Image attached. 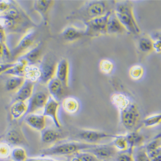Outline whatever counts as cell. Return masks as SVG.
<instances>
[{
    "label": "cell",
    "mask_w": 161,
    "mask_h": 161,
    "mask_svg": "<svg viewBox=\"0 0 161 161\" xmlns=\"http://www.w3.org/2000/svg\"><path fill=\"white\" fill-rule=\"evenodd\" d=\"M160 144V134H158V137H156L155 139H153V141L146 146L144 149L150 158L161 155Z\"/></svg>",
    "instance_id": "cell-23"
},
{
    "label": "cell",
    "mask_w": 161,
    "mask_h": 161,
    "mask_svg": "<svg viewBox=\"0 0 161 161\" xmlns=\"http://www.w3.org/2000/svg\"><path fill=\"white\" fill-rule=\"evenodd\" d=\"M108 7L105 1L86 2L69 17L70 19H77L83 23L104 16L108 12Z\"/></svg>",
    "instance_id": "cell-1"
},
{
    "label": "cell",
    "mask_w": 161,
    "mask_h": 161,
    "mask_svg": "<svg viewBox=\"0 0 161 161\" xmlns=\"http://www.w3.org/2000/svg\"><path fill=\"white\" fill-rule=\"evenodd\" d=\"M37 37V32L32 29L26 32L20 39L18 45L10 51V59L14 60L30 48L34 43Z\"/></svg>",
    "instance_id": "cell-7"
},
{
    "label": "cell",
    "mask_w": 161,
    "mask_h": 161,
    "mask_svg": "<svg viewBox=\"0 0 161 161\" xmlns=\"http://www.w3.org/2000/svg\"><path fill=\"white\" fill-rule=\"evenodd\" d=\"M48 91L53 99L59 103L64 96V87L59 80L56 77L52 78L47 83Z\"/></svg>",
    "instance_id": "cell-15"
},
{
    "label": "cell",
    "mask_w": 161,
    "mask_h": 161,
    "mask_svg": "<svg viewBox=\"0 0 161 161\" xmlns=\"http://www.w3.org/2000/svg\"><path fill=\"white\" fill-rule=\"evenodd\" d=\"M111 11H108L104 16L96 18L84 23L85 25V36L88 37H97L106 34L107 19Z\"/></svg>",
    "instance_id": "cell-5"
},
{
    "label": "cell",
    "mask_w": 161,
    "mask_h": 161,
    "mask_svg": "<svg viewBox=\"0 0 161 161\" xmlns=\"http://www.w3.org/2000/svg\"><path fill=\"white\" fill-rule=\"evenodd\" d=\"M97 144H90L82 142H66L54 144L40 152L42 157L46 156H63L75 154L79 151H85L95 147Z\"/></svg>",
    "instance_id": "cell-3"
},
{
    "label": "cell",
    "mask_w": 161,
    "mask_h": 161,
    "mask_svg": "<svg viewBox=\"0 0 161 161\" xmlns=\"http://www.w3.org/2000/svg\"><path fill=\"white\" fill-rule=\"evenodd\" d=\"M26 110H27V104L25 102L16 101L14 102L10 107V115L12 119L14 120H18L20 118L24 117Z\"/></svg>",
    "instance_id": "cell-22"
},
{
    "label": "cell",
    "mask_w": 161,
    "mask_h": 161,
    "mask_svg": "<svg viewBox=\"0 0 161 161\" xmlns=\"http://www.w3.org/2000/svg\"><path fill=\"white\" fill-rule=\"evenodd\" d=\"M114 68V64L110 60L103 59L99 63V69L104 74H110Z\"/></svg>",
    "instance_id": "cell-35"
},
{
    "label": "cell",
    "mask_w": 161,
    "mask_h": 161,
    "mask_svg": "<svg viewBox=\"0 0 161 161\" xmlns=\"http://www.w3.org/2000/svg\"><path fill=\"white\" fill-rule=\"evenodd\" d=\"M48 97V93L43 90H38L33 92L32 96L28 100L27 110L25 117L31 114H34L36 112L44 108Z\"/></svg>",
    "instance_id": "cell-9"
},
{
    "label": "cell",
    "mask_w": 161,
    "mask_h": 161,
    "mask_svg": "<svg viewBox=\"0 0 161 161\" xmlns=\"http://www.w3.org/2000/svg\"><path fill=\"white\" fill-rule=\"evenodd\" d=\"M114 139L112 144L116 150L121 152L128 150V144L125 136H116Z\"/></svg>",
    "instance_id": "cell-30"
},
{
    "label": "cell",
    "mask_w": 161,
    "mask_h": 161,
    "mask_svg": "<svg viewBox=\"0 0 161 161\" xmlns=\"http://www.w3.org/2000/svg\"><path fill=\"white\" fill-rule=\"evenodd\" d=\"M12 1H0V14L5 12L11 6Z\"/></svg>",
    "instance_id": "cell-42"
},
{
    "label": "cell",
    "mask_w": 161,
    "mask_h": 161,
    "mask_svg": "<svg viewBox=\"0 0 161 161\" xmlns=\"http://www.w3.org/2000/svg\"><path fill=\"white\" fill-rule=\"evenodd\" d=\"M77 137L83 141V142L96 144V143L108 138H114L116 136L108 133L104 131L92 130H83L77 133Z\"/></svg>",
    "instance_id": "cell-8"
},
{
    "label": "cell",
    "mask_w": 161,
    "mask_h": 161,
    "mask_svg": "<svg viewBox=\"0 0 161 161\" xmlns=\"http://www.w3.org/2000/svg\"><path fill=\"white\" fill-rule=\"evenodd\" d=\"M10 157L13 161H26L28 159L25 150L21 147H16L12 149Z\"/></svg>",
    "instance_id": "cell-31"
},
{
    "label": "cell",
    "mask_w": 161,
    "mask_h": 161,
    "mask_svg": "<svg viewBox=\"0 0 161 161\" xmlns=\"http://www.w3.org/2000/svg\"><path fill=\"white\" fill-rule=\"evenodd\" d=\"M24 119L27 125L37 131H42L46 128V117L43 115L31 114Z\"/></svg>",
    "instance_id": "cell-16"
},
{
    "label": "cell",
    "mask_w": 161,
    "mask_h": 161,
    "mask_svg": "<svg viewBox=\"0 0 161 161\" xmlns=\"http://www.w3.org/2000/svg\"><path fill=\"white\" fill-rule=\"evenodd\" d=\"M144 70L143 67L141 65H134L130 70L129 74L130 77L133 80H139L143 76Z\"/></svg>",
    "instance_id": "cell-34"
},
{
    "label": "cell",
    "mask_w": 161,
    "mask_h": 161,
    "mask_svg": "<svg viewBox=\"0 0 161 161\" xmlns=\"http://www.w3.org/2000/svg\"><path fill=\"white\" fill-rule=\"evenodd\" d=\"M10 59V50L6 43L0 40V59L6 60Z\"/></svg>",
    "instance_id": "cell-38"
},
{
    "label": "cell",
    "mask_w": 161,
    "mask_h": 161,
    "mask_svg": "<svg viewBox=\"0 0 161 161\" xmlns=\"http://www.w3.org/2000/svg\"><path fill=\"white\" fill-rule=\"evenodd\" d=\"M55 75L65 88L69 87V63L68 60L62 59L59 61L56 66Z\"/></svg>",
    "instance_id": "cell-13"
},
{
    "label": "cell",
    "mask_w": 161,
    "mask_h": 161,
    "mask_svg": "<svg viewBox=\"0 0 161 161\" xmlns=\"http://www.w3.org/2000/svg\"><path fill=\"white\" fill-rule=\"evenodd\" d=\"M59 107V103L57 102L56 100L53 99L51 96H49L48 100L45 105L43 115L46 117H50L53 123H54L56 127L58 129L61 128V125L59 122L58 118V111Z\"/></svg>",
    "instance_id": "cell-12"
},
{
    "label": "cell",
    "mask_w": 161,
    "mask_h": 161,
    "mask_svg": "<svg viewBox=\"0 0 161 161\" xmlns=\"http://www.w3.org/2000/svg\"><path fill=\"white\" fill-rule=\"evenodd\" d=\"M63 109L67 113L74 114L79 110V103L78 101L72 97H66L63 101Z\"/></svg>",
    "instance_id": "cell-26"
},
{
    "label": "cell",
    "mask_w": 161,
    "mask_h": 161,
    "mask_svg": "<svg viewBox=\"0 0 161 161\" xmlns=\"http://www.w3.org/2000/svg\"><path fill=\"white\" fill-rule=\"evenodd\" d=\"M16 62H7L0 63V74H4L6 71L14 66Z\"/></svg>",
    "instance_id": "cell-41"
},
{
    "label": "cell",
    "mask_w": 161,
    "mask_h": 161,
    "mask_svg": "<svg viewBox=\"0 0 161 161\" xmlns=\"http://www.w3.org/2000/svg\"><path fill=\"white\" fill-rule=\"evenodd\" d=\"M3 135L0 136V143H1L3 141Z\"/></svg>",
    "instance_id": "cell-47"
},
{
    "label": "cell",
    "mask_w": 161,
    "mask_h": 161,
    "mask_svg": "<svg viewBox=\"0 0 161 161\" xmlns=\"http://www.w3.org/2000/svg\"><path fill=\"white\" fill-rule=\"evenodd\" d=\"M150 161H161V155L150 158Z\"/></svg>",
    "instance_id": "cell-45"
},
{
    "label": "cell",
    "mask_w": 161,
    "mask_h": 161,
    "mask_svg": "<svg viewBox=\"0 0 161 161\" xmlns=\"http://www.w3.org/2000/svg\"><path fill=\"white\" fill-rule=\"evenodd\" d=\"M126 30L123 26L120 23L115 13L111 11L110 14L107 19L106 23V34H122Z\"/></svg>",
    "instance_id": "cell-18"
},
{
    "label": "cell",
    "mask_w": 161,
    "mask_h": 161,
    "mask_svg": "<svg viewBox=\"0 0 161 161\" xmlns=\"http://www.w3.org/2000/svg\"><path fill=\"white\" fill-rule=\"evenodd\" d=\"M85 36V31L72 26L66 27L61 33L63 38L68 42H74Z\"/></svg>",
    "instance_id": "cell-21"
},
{
    "label": "cell",
    "mask_w": 161,
    "mask_h": 161,
    "mask_svg": "<svg viewBox=\"0 0 161 161\" xmlns=\"http://www.w3.org/2000/svg\"><path fill=\"white\" fill-rule=\"evenodd\" d=\"M41 132L42 141L47 144L54 143L63 137V134L61 132L55 129L45 128Z\"/></svg>",
    "instance_id": "cell-20"
},
{
    "label": "cell",
    "mask_w": 161,
    "mask_h": 161,
    "mask_svg": "<svg viewBox=\"0 0 161 161\" xmlns=\"http://www.w3.org/2000/svg\"><path fill=\"white\" fill-rule=\"evenodd\" d=\"M140 117V112L137 105L131 102L126 108L120 111V122L128 130H132L136 127Z\"/></svg>",
    "instance_id": "cell-6"
},
{
    "label": "cell",
    "mask_w": 161,
    "mask_h": 161,
    "mask_svg": "<svg viewBox=\"0 0 161 161\" xmlns=\"http://www.w3.org/2000/svg\"><path fill=\"white\" fill-rule=\"evenodd\" d=\"M25 78L23 77L12 76L6 81L5 88L8 91L18 90L23 84Z\"/></svg>",
    "instance_id": "cell-28"
},
{
    "label": "cell",
    "mask_w": 161,
    "mask_h": 161,
    "mask_svg": "<svg viewBox=\"0 0 161 161\" xmlns=\"http://www.w3.org/2000/svg\"><path fill=\"white\" fill-rule=\"evenodd\" d=\"M70 161H80V159L75 155L74 157H73V158L71 159Z\"/></svg>",
    "instance_id": "cell-46"
},
{
    "label": "cell",
    "mask_w": 161,
    "mask_h": 161,
    "mask_svg": "<svg viewBox=\"0 0 161 161\" xmlns=\"http://www.w3.org/2000/svg\"><path fill=\"white\" fill-rule=\"evenodd\" d=\"M57 59L56 56L52 53H48L43 56L39 69L40 72V77L39 81L42 84H47L55 75Z\"/></svg>",
    "instance_id": "cell-4"
},
{
    "label": "cell",
    "mask_w": 161,
    "mask_h": 161,
    "mask_svg": "<svg viewBox=\"0 0 161 161\" xmlns=\"http://www.w3.org/2000/svg\"><path fill=\"white\" fill-rule=\"evenodd\" d=\"M27 65V63L24 59L19 58H18V61H16L14 66L12 67L11 69H10L7 71H6L4 74L10 75L12 76H18L24 77L25 68Z\"/></svg>",
    "instance_id": "cell-24"
},
{
    "label": "cell",
    "mask_w": 161,
    "mask_h": 161,
    "mask_svg": "<svg viewBox=\"0 0 161 161\" xmlns=\"http://www.w3.org/2000/svg\"><path fill=\"white\" fill-rule=\"evenodd\" d=\"M43 50V43H39L35 47L32 48L29 52H26L24 55L19 58L24 59L28 65H34L36 63L42 56Z\"/></svg>",
    "instance_id": "cell-19"
},
{
    "label": "cell",
    "mask_w": 161,
    "mask_h": 161,
    "mask_svg": "<svg viewBox=\"0 0 161 161\" xmlns=\"http://www.w3.org/2000/svg\"><path fill=\"white\" fill-rule=\"evenodd\" d=\"M53 3L54 2L51 0H36L34 2L33 8L41 15L45 25L48 23V11Z\"/></svg>",
    "instance_id": "cell-17"
},
{
    "label": "cell",
    "mask_w": 161,
    "mask_h": 161,
    "mask_svg": "<svg viewBox=\"0 0 161 161\" xmlns=\"http://www.w3.org/2000/svg\"><path fill=\"white\" fill-rule=\"evenodd\" d=\"M3 136V141L10 145L18 146L27 144V141L23 135V133L18 126L11 127Z\"/></svg>",
    "instance_id": "cell-10"
},
{
    "label": "cell",
    "mask_w": 161,
    "mask_h": 161,
    "mask_svg": "<svg viewBox=\"0 0 161 161\" xmlns=\"http://www.w3.org/2000/svg\"><path fill=\"white\" fill-rule=\"evenodd\" d=\"M34 83L31 80L25 79L22 86L17 90L14 96V102L28 101L34 92Z\"/></svg>",
    "instance_id": "cell-14"
},
{
    "label": "cell",
    "mask_w": 161,
    "mask_h": 161,
    "mask_svg": "<svg viewBox=\"0 0 161 161\" xmlns=\"http://www.w3.org/2000/svg\"><path fill=\"white\" fill-rule=\"evenodd\" d=\"M12 149L8 143L2 141L0 143V158H7L10 157Z\"/></svg>",
    "instance_id": "cell-37"
},
{
    "label": "cell",
    "mask_w": 161,
    "mask_h": 161,
    "mask_svg": "<svg viewBox=\"0 0 161 161\" xmlns=\"http://www.w3.org/2000/svg\"><path fill=\"white\" fill-rule=\"evenodd\" d=\"M84 152L91 153L94 155L99 161L108 159L115 155L117 150L114 146L111 144H104V145H96L92 148L88 149Z\"/></svg>",
    "instance_id": "cell-11"
},
{
    "label": "cell",
    "mask_w": 161,
    "mask_h": 161,
    "mask_svg": "<svg viewBox=\"0 0 161 161\" xmlns=\"http://www.w3.org/2000/svg\"><path fill=\"white\" fill-rule=\"evenodd\" d=\"M75 154L80 161H99L93 154L87 152H78Z\"/></svg>",
    "instance_id": "cell-39"
},
{
    "label": "cell",
    "mask_w": 161,
    "mask_h": 161,
    "mask_svg": "<svg viewBox=\"0 0 161 161\" xmlns=\"http://www.w3.org/2000/svg\"><path fill=\"white\" fill-rule=\"evenodd\" d=\"M133 161H150V158L143 147L137 148L134 153L133 152Z\"/></svg>",
    "instance_id": "cell-36"
},
{
    "label": "cell",
    "mask_w": 161,
    "mask_h": 161,
    "mask_svg": "<svg viewBox=\"0 0 161 161\" xmlns=\"http://www.w3.org/2000/svg\"><path fill=\"white\" fill-rule=\"evenodd\" d=\"M153 50H155L157 52H160V48H161V42L160 40H157V41H153Z\"/></svg>",
    "instance_id": "cell-44"
},
{
    "label": "cell",
    "mask_w": 161,
    "mask_h": 161,
    "mask_svg": "<svg viewBox=\"0 0 161 161\" xmlns=\"http://www.w3.org/2000/svg\"><path fill=\"white\" fill-rule=\"evenodd\" d=\"M111 102L119 111H120L131 103V100L123 93H117L111 97Z\"/></svg>",
    "instance_id": "cell-25"
},
{
    "label": "cell",
    "mask_w": 161,
    "mask_h": 161,
    "mask_svg": "<svg viewBox=\"0 0 161 161\" xmlns=\"http://www.w3.org/2000/svg\"><path fill=\"white\" fill-rule=\"evenodd\" d=\"M128 144V151L133 152V148L141 145L143 141V137L137 131H133L125 136Z\"/></svg>",
    "instance_id": "cell-27"
},
{
    "label": "cell",
    "mask_w": 161,
    "mask_h": 161,
    "mask_svg": "<svg viewBox=\"0 0 161 161\" xmlns=\"http://www.w3.org/2000/svg\"><path fill=\"white\" fill-rule=\"evenodd\" d=\"M114 12L126 31L135 35L140 34L141 29L133 15V7L130 2H116Z\"/></svg>",
    "instance_id": "cell-2"
},
{
    "label": "cell",
    "mask_w": 161,
    "mask_h": 161,
    "mask_svg": "<svg viewBox=\"0 0 161 161\" xmlns=\"http://www.w3.org/2000/svg\"><path fill=\"white\" fill-rule=\"evenodd\" d=\"M161 121L160 114L152 115L146 117L143 120V124L146 128H151L158 125Z\"/></svg>",
    "instance_id": "cell-33"
},
{
    "label": "cell",
    "mask_w": 161,
    "mask_h": 161,
    "mask_svg": "<svg viewBox=\"0 0 161 161\" xmlns=\"http://www.w3.org/2000/svg\"><path fill=\"white\" fill-rule=\"evenodd\" d=\"M153 41L146 37H142L139 39V48L142 52L148 53L153 50Z\"/></svg>",
    "instance_id": "cell-32"
},
{
    "label": "cell",
    "mask_w": 161,
    "mask_h": 161,
    "mask_svg": "<svg viewBox=\"0 0 161 161\" xmlns=\"http://www.w3.org/2000/svg\"><path fill=\"white\" fill-rule=\"evenodd\" d=\"M25 79L31 80L32 83H36L39 80L40 77V72L39 67L34 65H27L25 68Z\"/></svg>",
    "instance_id": "cell-29"
},
{
    "label": "cell",
    "mask_w": 161,
    "mask_h": 161,
    "mask_svg": "<svg viewBox=\"0 0 161 161\" xmlns=\"http://www.w3.org/2000/svg\"><path fill=\"white\" fill-rule=\"evenodd\" d=\"M26 161H61V160H53V159L48 158L41 157V158H28ZM61 161H70V160H61Z\"/></svg>",
    "instance_id": "cell-43"
},
{
    "label": "cell",
    "mask_w": 161,
    "mask_h": 161,
    "mask_svg": "<svg viewBox=\"0 0 161 161\" xmlns=\"http://www.w3.org/2000/svg\"><path fill=\"white\" fill-rule=\"evenodd\" d=\"M115 161H133V152L128 150L120 153L116 157Z\"/></svg>",
    "instance_id": "cell-40"
}]
</instances>
